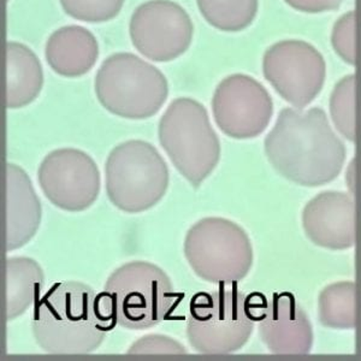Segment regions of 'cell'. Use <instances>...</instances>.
I'll list each match as a JSON object with an SVG mask.
<instances>
[{"instance_id":"14","label":"cell","mask_w":361,"mask_h":361,"mask_svg":"<svg viewBox=\"0 0 361 361\" xmlns=\"http://www.w3.org/2000/svg\"><path fill=\"white\" fill-rule=\"evenodd\" d=\"M302 226L306 236L317 246L348 250L357 241L353 199L334 190L318 194L305 206Z\"/></svg>"},{"instance_id":"13","label":"cell","mask_w":361,"mask_h":361,"mask_svg":"<svg viewBox=\"0 0 361 361\" xmlns=\"http://www.w3.org/2000/svg\"><path fill=\"white\" fill-rule=\"evenodd\" d=\"M258 333L270 353L304 355L312 349V324L290 293L275 294L265 304Z\"/></svg>"},{"instance_id":"12","label":"cell","mask_w":361,"mask_h":361,"mask_svg":"<svg viewBox=\"0 0 361 361\" xmlns=\"http://www.w3.org/2000/svg\"><path fill=\"white\" fill-rule=\"evenodd\" d=\"M211 105L217 127L231 139H255L269 127L274 115L270 93L255 78L245 74L222 80Z\"/></svg>"},{"instance_id":"7","label":"cell","mask_w":361,"mask_h":361,"mask_svg":"<svg viewBox=\"0 0 361 361\" xmlns=\"http://www.w3.org/2000/svg\"><path fill=\"white\" fill-rule=\"evenodd\" d=\"M169 182L164 158L145 140L117 145L105 161L107 197L126 214H141L154 207L168 192Z\"/></svg>"},{"instance_id":"18","label":"cell","mask_w":361,"mask_h":361,"mask_svg":"<svg viewBox=\"0 0 361 361\" xmlns=\"http://www.w3.org/2000/svg\"><path fill=\"white\" fill-rule=\"evenodd\" d=\"M45 275L37 260L11 257L6 260V318L13 322L40 300Z\"/></svg>"},{"instance_id":"25","label":"cell","mask_w":361,"mask_h":361,"mask_svg":"<svg viewBox=\"0 0 361 361\" xmlns=\"http://www.w3.org/2000/svg\"><path fill=\"white\" fill-rule=\"evenodd\" d=\"M289 6L306 13L333 11L340 8L343 0H284Z\"/></svg>"},{"instance_id":"1","label":"cell","mask_w":361,"mask_h":361,"mask_svg":"<svg viewBox=\"0 0 361 361\" xmlns=\"http://www.w3.org/2000/svg\"><path fill=\"white\" fill-rule=\"evenodd\" d=\"M264 148L276 171L302 187H319L336 180L347 154L320 107L307 111L283 109L265 137Z\"/></svg>"},{"instance_id":"20","label":"cell","mask_w":361,"mask_h":361,"mask_svg":"<svg viewBox=\"0 0 361 361\" xmlns=\"http://www.w3.org/2000/svg\"><path fill=\"white\" fill-rule=\"evenodd\" d=\"M205 21L226 33L248 28L258 13L259 0H197Z\"/></svg>"},{"instance_id":"3","label":"cell","mask_w":361,"mask_h":361,"mask_svg":"<svg viewBox=\"0 0 361 361\" xmlns=\"http://www.w3.org/2000/svg\"><path fill=\"white\" fill-rule=\"evenodd\" d=\"M99 295L104 312L112 323L128 330H145L159 324L176 300L168 274L145 260H133L117 267Z\"/></svg>"},{"instance_id":"15","label":"cell","mask_w":361,"mask_h":361,"mask_svg":"<svg viewBox=\"0 0 361 361\" xmlns=\"http://www.w3.org/2000/svg\"><path fill=\"white\" fill-rule=\"evenodd\" d=\"M42 202L28 173L18 165L6 166V250H20L40 228Z\"/></svg>"},{"instance_id":"23","label":"cell","mask_w":361,"mask_h":361,"mask_svg":"<svg viewBox=\"0 0 361 361\" xmlns=\"http://www.w3.org/2000/svg\"><path fill=\"white\" fill-rule=\"evenodd\" d=\"M357 13L349 11L337 20L331 34V44L338 57L349 66L357 64Z\"/></svg>"},{"instance_id":"2","label":"cell","mask_w":361,"mask_h":361,"mask_svg":"<svg viewBox=\"0 0 361 361\" xmlns=\"http://www.w3.org/2000/svg\"><path fill=\"white\" fill-rule=\"evenodd\" d=\"M115 326L104 312L100 295L88 284L64 281L37 301L32 333L49 354H90Z\"/></svg>"},{"instance_id":"9","label":"cell","mask_w":361,"mask_h":361,"mask_svg":"<svg viewBox=\"0 0 361 361\" xmlns=\"http://www.w3.org/2000/svg\"><path fill=\"white\" fill-rule=\"evenodd\" d=\"M129 35L136 51L149 61L173 62L192 45V18L173 0H148L134 10Z\"/></svg>"},{"instance_id":"4","label":"cell","mask_w":361,"mask_h":361,"mask_svg":"<svg viewBox=\"0 0 361 361\" xmlns=\"http://www.w3.org/2000/svg\"><path fill=\"white\" fill-rule=\"evenodd\" d=\"M257 295V294H255ZM238 289L197 293L189 306L187 338L197 353L222 355L246 345L264 305Z\"/></svg>"},{"instance_id":"21","label":"cell","mask_w":361,"mask_h":361,"mask_svg":"<svg viewBox=\"0 0 361 361\" xmlns=\"http://www.w3.org/2000/svg\"><path fill=\"white\" fill-rule=\"evenodd\" d=\"M357 76L347 75L336 83L330 97V114L337 130L345 139L357 141Z\"/></svg>"},{"instance_id":"24","label":"cell","mask_w":361,"mask_h":361,"mask_svg":"<svg viewBox=\"0 0 361 361\" xmlns=\"http://www.w3.org/2000/svg\"><path fill=\"white\" fill-rule=\"evenodd\" d=\"M188 350L180 342L173 337L159 335V334H148L140 337L129 348L127 354H187Z\"/></svg>"},{"instance_id":"22","label":"cell","mask_w":361,"mask_h":361,"mask_svg":"<svg viewBox=\"0 0 361 361\" xmlns=\"http://www.w3.org/2000/svg\"><path fill=\"white\" fill-rule=\"evenodd\" d=\"M126 0H59L68 16L87 22L104 23L118 16Z\"/></svg>"},{"instance_id":"8","label":"cell","mask_w":361,"mask_h":361,"mask_svg":"<svg viewBox=\"0 0 361 361\" xmlns=\"http://www.w3.org/2000/svg\"><path fill=\"white\" fill-rule=\"evenodd\" d=\"M183 252L194 274L212 284L240 282L253 267V247L246 231L229 219L206 217L187 231Z\"/></svg>"},{"instance_id":"16","label":"cell","mask_w":361,"mask_h":361,"mask_svg":"<svg viewBox=\"0 0 361 361\" xmlns=\"http://www.w3.org/2000/svg\"><path fill=\"white\" fill-rule=\"evenodd\" d=\"M46 62L63 78H80L94 68L99 44L82 25H64L51 34L45 46Z\"/></svg>"},{"instance_id":"10","label":"cell","mask_w":361,"mask_h":361,"mask_svg":"<svg viewBox=\"0 0 361 361\" xmlns=\"http://www.w3.org/2000/svg\"><path fill=\"white\" fill-rule=\"evenodd\" d=\"M37 183L46 199L66 212H82L98 199L102 178L94 159L78 148H57L42 159Z\"/></svg>"},{"instance_id":"6","label":"cell","mask_w":361,"mask_h":361,"mask_svg":"<svg viewBox=\"0 0 361 361\" xmlns=\"http://www.w3.org/2000/svg\"><path fill=\"white\" fill-rule=\"evenodd\" d=\"M94 90L100 105L112 115L141 121L164 106L169 83L157 66L130 52L114 54L95 74Z\"/></svg>"},{"instance_id":"17","label":"cell","mask_w":361,"mask_h":361,"mask_svg":"<svg viewBox=\"0 0 361 361\" xmlns=\"http://www.w3.org/2000/svg\"><path fill=\"white\" fill-rule=\"evenodd\" d=\"M6 107L17 110L28 106L42 93L44 71L37 54L25 44H6Z\"/></svg>"},{"instance_id":"11","label":"cell","mask_w":361,"mask_h":361,"mask_svg":"<svg viewBox=\"0 0 361 361\" xmlns=\"http://www.w3.org/2000/svg\"><path fill=\"white\" fill-rule=\"evenodd\" d=\"M263 73L267 82L287 103L304 109L323 90L326 66L323 56L311 44L283 40L267 49Z\"/></svg>"},{"instance_id":"19","label":"cell","mask_w":361,"mask_h":361,"mask_svg":"<svg viewBox=\"0 0 361 361\" xmlns=\"http://www.w3.org/2000/svg\"><path fill=\"white\" fill-rule=\"evenodd\" d=\"M357 284L336 282L320 293L318 300V319L329 329L349 330L357 325Z\"/></svg>"},{"instance_id":"5","label":"cell","mask_w":361,"mask_h":361,"mask_svg":"<svg viewBox=\"0 0 361 361\" xmlns=\"http://www.w3.org/2000/svg\"><path fill=\"white\" fill-rule=\"evenodd\" d=\"M160 146L177 171L199 188L221 159V142L209 112L195 99L173 100L158 126Z\"/></svg>"}]
</instances>
